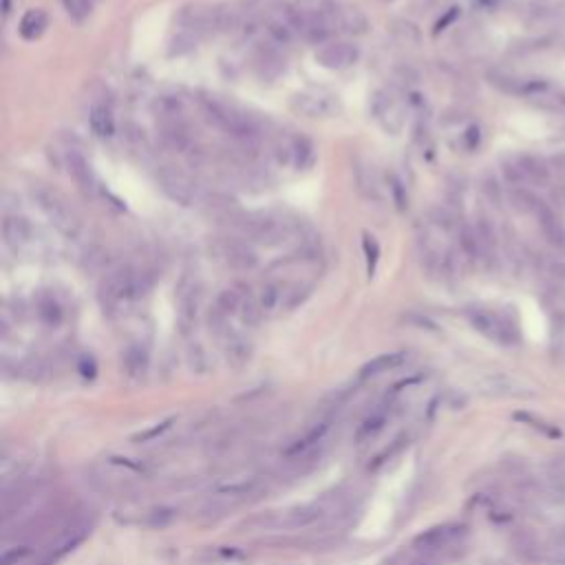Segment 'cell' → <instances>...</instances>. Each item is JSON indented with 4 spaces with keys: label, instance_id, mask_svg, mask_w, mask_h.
Wrapping results in <instances>:
<instances>
[{
    "label": "cell",
    "instance_id": "cell-1",
    "mask_svg": "<svg viewBox=\"0 0 565 565\" xmlns=\"http://www.w3.org/2000/svg\"><path fill=\"white\" fill-rule=\"evenodd\" d=\"M152 287V278L146 272H139L128 265H122L118 269L109 272L100 282V301L104 307L113 310L126 301H137L146 296Z\"/></svg>",
    "mask_w": 565,
    "mask_h": 565
},
{
    "label": "cell",
    "instance_id": "cell-2",
    "mask_svg": "<svg viewBox=\"0 0 565 565\" xmlns=\"http://www.w3.org/2000/svg\"><path fill=\"white\" fill-rule=\"evenodd\" d=\"M31 195H33V199L38 203V208L47 214V219L54 223V228L62 237H67V239H78L80 237V232H82L80 214L71 208V205L67 203V199H64L60 192L51 190L45 184H35L31 188Z\"/></svg>",
    "mask_w": 565,
    "mask_h": 565
},
{
    "label": "cell",
    "instance_id": "cell-3",
    "mask_svg": "<svg viewBox=\"0 0 565 565\" xmlns=\"http://www.w3.org/2000/svg\"><path fill=\"white\" fill-rule=\"evenodd\" d=\"M203 109H205V115H208V120L214 126H219L221 131L232 135L234 139L250 144V141L259 137V128H256V124L248 118V115L230 109L228 104H223V102L203 100Z\"/></svg>",
    "mask_w": 565,
    "mask_h": 565
},
{
    "label": "cell",
    "instance_id": "cell-4",
    "mask_svg": "<svg viewBox=\"0 0 565 565\" xmlns=\"http://www.w3.org/2000/svg\"><path fill=\"white\" fill-rule=\"evenodd\" d=\"M239 228L248 239L267 248L280 246L292 237V225L278 216H246Z\"/></svg>",
    "mask_w": 565,
    "mask_h": 565
},
{
    "label": "cell",
    "instance_id": "cell-5",
    "mask_svg": "<svg viewBox=\"0 0 565 565\" xmlns=\"http://www.w3.org/2000/svg\"><path fill=\"white\" fill-rule=\"evenodd\" d=\"M157 182L164 195L179 205H192L197 199V186L192 177L179 166H161L157 170Z\"/></svg>",
    "mask_w": 565,
    "mask_h": 565
},
{
    "label": "cell",
    "instance_id": "cell-6",
    "mask_svg": "<svg viewBox=\"0 0 565 565\" xmlns=\"http://www.w3.org/2000/svg\"><path fill=\"white\" fill-rule=\"evenodd\" d=\"M265 31L278 45H289L294 38L299 35L296 20H294V5L274 0V3L267 7V14H265Z\"/></svg>",
    "mask_w": 565,
    "mask_h": 565
},
{
    "label": "cell",
    "instance_id": "cell-7",
    "mask_svg": "<svg viewBox=\"0 0 565 565\" xmlns=\"http://www.w3.org/2000/svg\"><path fill=\"white\" fill-rule=\"evenodd\" d=\"M212 250L216 254V259H221L228 267L239 269V272H250V269L259 265V256H256V252L243 241L219 239L214 243Z\"/></svg>",
    "mask_w": 565,
    "mask_h": 565
},
{
    "label": "cell",
    "instance_id": "cell-8",
    "mask_svg": "<svg viewBox=\"0 0 565 565\" xmlns=\"http://www.w3.org/2000/svg\"><path fill=\"white\" fill-rule=\"evenodd\" d=\"M340 109L338 100L329 93L320 91H305L292 97V111L303 115V118H331Z\"/></svg>",
    "mask_w": 565,
    "mask_h": 565
},
{
    "label": "cell",
    "instance_id": "cell-9",
    "mask_svg": "<svg viewBox=\"0 0 565 565\" xmlns=\"http://www.w3.org/2000/svg\"><path fill=\"white\" fill-rule=\"evenodd\" d=\"M358 58H360V49L351 42H327L314 54L318 67L331 69V71L351 67V64L358 62Z\"/></svg>",
    "mask_w": 565,
    "mask_h": 565
},
{
    "label": "cell",
    "instance_id": "cell-10",
    "mask_svg": "<svg viewBox=\"0 0 565 565\" xmlns=\"http://www.w3.org/2000/svg\"><path fill=\"white\" fill-rule=\"evenodd\" d=\"M374 118L387 133L397 135L404 128V109L391 93H378L374 97Z\"/></svg>",
    "mask_w": 565,
    "mask_h": 565
},
{
    "label": "cell",
    "instance_id": "cell-11",
    "mask_svg": "<svg viewBox=\"0 0 565 565\" xmlns=\"http://www.w3.org/2000/svg\"><path fill=\"white\" fill-rule=\"evenodd\" d=\"M205 208V214L214 219L216 223H228V225H241L243 219H246V212L241 210V205L237 203V199L228 197V195H221V192H214L203 203Z\"/></svg>",
    "mask_w": 565,
    "mask_h": 565
},
{
    "label": "cell",
    "instance_id": "cell-12",
    "mask_svg": "<svg viewBox=\"0 0 565 565\" xmlns=\"http://www.w3.org/2000/svg\"><path fill=\"white\" fill-rule=\"evenodd\" d=\"M157 135L161 144L173 150V152H186L192 146V135L190 128L186 126V122L182 118L177 120H166V122H157Z\"/></svg>",
    "mask_w": 565,
    "mask_h": 565
},
{
    "label": "cell",
    "instance_id": "cell-13",
    "mask_svg": "<svg viewBox=\"0 0 565 565\" xmlns=\"http://www.w3.org/2000/svg\"><path fill=\"white\" fill-rule=\"evenodd\" d=\"M461 534H464V528L457 525V523L438 525V528H431L427 532H422L415 539V548L422 550V552H438V550H444L451 543H455Z\"/></svg>",
    "mask_w": 565,
    "mask_h": 565
},
{
    "label": "cell",
    "instance_id": "cell-14",
    "mask_svg": "<svg viewBox=\"0 0 565 565\" xmlns=\"http://www.w3.org/2000/svg\"><path fill=\"white\" fill-rule=\"evenodd\" d=\"M67 168H69V175L73 177V182L78 184V188L84 192V195H93L97 188V182H95L91 164L86 161V157L80 150L67 152Z\"/></svg>",
    "mask_w": 565,
    "mask_h": 565
},
{
    "label": "cell",
    "instance_id": "cell-15",
    "mask_svg": "<svg viewBox=\"0 0 565 565\" xmlns=\"http://www.w3.org/2000/svg\"><path fill=\"white\" fill-rule=\"evenodd\" d=\"M331 424H333V417H325V420L316 422L314 427L303 435V438H299L296 442H294V444L287 448V453H285V455L294 459V457H301V455H305V453L314 451V448L327 438V433L331 431Z\"/></svg>",
    "mask_w": 565,
    "mask_h": 565
},
{
    "label": "cell",
    "instance_id": "cell-16",
    "mask_svg": "<svg viewBox=\"0 0 565 565\" xmlns=\"http://www.w3.org/2000/svg\"><path fill=\"white\" fill-rule=\"evenodd\" d=\"M3 237H5V243L9 248L22 250L24 246H29V243L33 241V228H31L29 219L14 214V216H7L5 219Z\"/></svg>",
    "mask_w": 565,
    "mask_h": 565
},
{
    "label": "cell",
    "instance_id": "cell-17",
    "mask_svg": "<svg viewBox=\"0 0 565 565\" xmlns=\"http://www.w3.org/2000/svg\"><path fill=\"white\" fill-rule=\"evenodd\" d=\"M389 413H391V402L389 400L376 404L374 408H371V413L360 422V427H358L356 440L360 442V444L374 440L376 435L384 429V424H387V420H389Z\"/></svg>",
    "mask_w": 565,
    "mask_h": 565
},
{
    "label": "cell",
    "instance_id": "cell-18",
    "mask_svg": "<svg viewBox=\"0 0 565 565\" xmlns=\"http://www.w3.org/2000/svg\"><path fill=\"white\" fill-rule=\"evenodd\" d=\"M199 318V292L195 287H190L188 292L182 294L179 299V329L182 333H190L197 325Z\"/></svg>",
    "mask_w": 565,
    "mask_h": 565
},
{
    "label": "cell",
    "instance_id": "cell-19",
    "mask_svg": "<svg viewBox=\"0 0 565 565\" xmlns=\"http://www.w3.org/2000/svg\"><path fill=\"white\" fill-rule=\"evenodd\" d=\"M470 323H472V327L477 329V331L486 333L488 338H495V340L506 342L508 336H510V329L495 314H491V312H470Z\"/></svg>",
    "mask_w": 565,
    "mask_h": 565
},
{
    "label": "cell",
    "instance_id": "cell-20",
    "mask_svg": "<svg viewBox=\"0 0 565 565\" xmlns=\"http://www.w3.org/2000/svg\"><path fill=\"white\" fill-rule=\"evenodd\" d=\"M338 27L351 35H363L369 31V18L365 16V11L356 5H342L340 3V18H338Z\"/></svg>",
    "mask_w": 565,
    "mask_h": 565
},
{
    "label": "cell",
    "instance_id": "cell-21",
    "mask_svg": "<svg viewBox=\"0 0 565 565\" xmlns=\"http://www.w3.org/2000/svg\"><path fill=\"white\" fill-rule=\"evenodd\" d=\"M519 170L523 177V184H534V186H546L550 182V168L543 159L539 157H519Z\"/></svg>",
    "mask_w": 565,
    "mask_h": 565
},
{
    "label": "cell",
    "instance_id": "cell-22",
    "mask_svg": "<svg viewBox=\"0 0 565 565\" xmlns=\"http://www.w3.org/2000/svg\"><path fill=\"white\" fill-rule=\"evenodd\" d=\"M406 360V356L395 351V353H382L374 360H369L363 369H360V380H369V378H376L380 374H387V371L400 367L402 363Z\"/></svg>",
    "mask_w": 565,
    "mask_h": 565
},
{
    "label": "cell",
    "instance_id": "cell-23",
    "mask_svg": "<svg viewBox=\"0 0 565 565\" xmlns=\"http://www.w3.org/2000/svg\"><path fill=\"white\" fill-rule=\"evenodd\" d=\"M49 27V16L42 9H29L20 20V35L24 40H38Z\"/></svg>",
    "mask_w": 565,
    "mask_h": 565
},
{
    "label": "cell",
    "instance_id": "cell-24",
    "mask_svg": "<svg viewBox=\"0 0 565 565\" xmlns=\"http://www.w3.org/2000/svg\"><path fill=\"white\" fill-rule=\"evenodd\" d=\"M285 289H282L280 282L269 280L263 285L261 294H259V305L263 310V316H272L276 310H280V305L285 303Z\"/></svg>",
    "mask_w": 565,
    "mask_h": 565
},
{
    "label": "cell",
    "instance_id": "cell-25",
    "mask_svg": "<svg viewBox=\"0 0 565 565\" xmlns=\"http://www.w3.org/2000/svg\"><path fill=\"white\" fill-rule=\"evenodd\" d=\"M152 113H155L157 122L177 120L184 113V102L179 95H159L152 102Z\"/></svg>",
    "mask_w": 565,
    "mask_h": 565
},
{
    "label": "cell",
    "instance_id": "cell-26",
    "mask_svg": "<svg viewBox=\"0 0 565 565\" xmlns=\"http://www.w3.org/2000/svg\"><path fill=\"white\" fill-rule=\"evenodd\" d=\"M88 126H91V133L97 137H111L115 133V122L113 115L106 106L95 104L88 113Z\"/></svg>",
    "mask_w": 565,
    "mask_h": 565
},
{
    "label": "cell",
    "instance_id": "cell-27",
    "mask_svg": "<svg viewBox=\"0 0 565 565\" xmlns=\"http://www.w3.org/2000/svg\"><path fill=\"white\" fill-rule=\"evenodd\" d=\"M256 69L263 80H274L280 75V71L285 69L282 60L274 54V51H261L259 60H256Z\"/></svg>",
    "mask_w": 565,
    "mask_h": 565
},
{
    "label": "cell",
    "instance_id": "cell-28",
    "mask_svg": "<svg viewBox=\"0 0 565 565\" xmlns=\"http://www.w3.org/2000/svg\"><path fill=\"white\" fill-rule=\"evenodd\" d=\"M536 216H539V223H541V228H543V232L548 234V239L552 243H561L563 241V230H561V225L557 221V216L552 214V210L546 208L543 203H539Z\"/></svg>",
    "mask_w": 565,
    "mask_h": 565
},
{
    "label": "cell",
    "instance_id": "cell-29",
    "mask_svg": "<svg viewBox=\"0 0 565 565\" xmlns=\"http://www.w3.org/2000/svg\"><path fill=\"white\" fill-rule=\"evenodd\" d=\"M459 246H461V252H464L468 259H479V256H482V243H479V237H477V230L470 228V225L461 228Z\"/></svg>",
    "mask_w": 565,
    "mask_h": 565
},
{
    "label": "cell",
    "instance_id": "cell-30",
    "mask_svg": "<svg viewBox=\"0 0 565 565\" xmlns=\"http://www.w3.org/2000/svg\"><path fill=\"white\" fill-rule=\"evenodd\" d=\"M243 294L237 289V287H225L221 294H219V299H216V305L214 307H219V310L230 316V314H239L241 310V303H243Z\"/></svg>",
    "mask_w": 565,
    "mask_h": 565
},
{
    "label": "cell",
    "instance_id": "cell-31",
    "mask_svg": "<svg viewBox=\"0 0 565 565\" xmlns=\"http://www.w3.org/2000/svg\"><path fill=\"white\" fill-rule=\"evenodd\" d=\"M314 161V144L307 137H294V166L307 168Z\"/></svg>",
    "mask_w": 565,
    "mask_h": 565
},
{
    "label": "cell",
    "instance_id": "cell-32",
    "mask_svg": "<svg viewBox=\"0 0 565 565\" xmlns=\"http://www.w3.org/2000/svg\"><path fill=\"white\" fill-rule=\"evenodd\" d=\"M146 365H148V358L144 349H139V347H131V349L124 353V367L131 376H141L146 371Z\"/></svg>",
    "mask_w": 565,
    "mask_h": 565
},
{
    "label": "cell",
    "instance_id": "cell-33",
    "mask_svg": "<svg viewBox=\"0 0 565 565\" xmlns=\"http://www.w3.org/2000/svg\"><path fill=\"white\" fill-rule=\"evenodd\" d=\"M239 316H241V320L248 327L259 323V320L263 318V310H261V305H259V299H254V296H250V294H248V296L243 299V303H241Z\"/></svg>",
    "mask_w": 565,
    "mask_h": 565
},
{
    "label": "cell",
    "instance_id": "cell-34",
    "mask_svg": "<svg viewBox=\"0 0 565 565\" xmlns=\"http://www.w3.org/2000/svg\"><path fill=\"white\" fill-rule=\"evenodd\" d=\"M228 358L232 363L241 365V363H246L248 358H250V342H246L243 338L239 336H232L228 340Z\"/></svg>",
    "mask_w": 565,
    "mask_h": 565
},
{
    "label": "cell",
    "instance_id": "cell-35",
    "mask_svg": "<svg viewBox=\"0 0 565 565\" xmlns=\"http://www.w3.org/2000/svg\"><path fill=\"white\" fill-rule=\"evenodd\" d=\"M62 5H64V9H67V14H69L73 20L82 22L88 14H91L93 0H62Z\"/></svg>",
    "mask_w": 565,
    "mask_h": 565
},
{
    "label": "cell",
    "instance_id": "cell-36",
    "mask_svg": "<svg viewBox=\"0 0 565 565\" xmlns=\"http://www.w3.org/2000/svg\"><path fill=\"white\" fill-rule=\"evenodd\" d=\"M363 248H365V254H367V269H369V276H374L376 272V265H378V259H380V246L378 241L371 237V234H365L363 239Z\"/></svg>",
    "mask_w": 565,
    "mask_h": 565
},
{
    "label": "cell",
    "instance_id": "cell-37",
    "mask_svg": "<svg viewBox=\"0 0 565 565\" xmlns=\"http://www.w3.org/2000/svg\"><path fill=\"white\" fill-rule=\"evenodd\" d=\"M40 318L45 320L47 325H51V327L60 325V320H62V310H60V305H58L54 299L42 301V303H40Z\"/></svg>",
    "mask_w": 565,
    "mask_h": 565
},
{
    "label": "cell",
    "instance_id": "cell-38",
    "mask_svg": "<svg viewBox=\"0 0 565 565\" xmlns=\"http://www.w3.org/2000/svg\"><path fill=\"white\" fill-rule=\"evenodd\" d=\"M510 199H512V203H515L517 208L523 210V212H536L539 203H541V201H536V199L530 195V192H525V190H512Z\"/></svg>",
    "mask_w": 565,
    "mask_h": 565
},
{
    "label": "cell",
    "instance_id": "cell-39",
    "mask_svg": "<svg viewBox=\"0 0 565 565\" xmlns=\"http://www.w3.org/2000/svg\"><path fill=\"white\" fill-rule=\"evenodd\" d=\"M515 417H517L519 422H525V424H530L532 429L541 431L543 435H548V438H559V429L550 427V424H546L543 420H539V417H534V415H530V413H517Z\"/></svg>",
    "mask_w": 565,
    "mask_h": 565
},
{
    "label": "cell",
    "instance_id": "cell-40",
    "mask_svg": "<svg viewBox=\"0 0 565 565\" xmlns=\"http://www.w3.org/2000/svg\"><path fill=\"white\" fill-rule=\"evenodd\" d=\"M192 49H195V38H192L190 33H182L173 40L170 54L173 56H182V54H188V51H192Z\"/></svg>",
    "mask_w": 565,
    "mask_h": 565
},
{
    "label": "cell",
    "instance_id": "cell-41",
    "mask_svg": "<svg viewBox=\"0 0 565 565\" xmlns=\"http://www.w3.org/2000/svg\"><path fill=\"white\" fill-rule=\"evenodd\" d=\"M391 192H393V197H395L397 208L404 210L406 205H408V199H406V190H404V186L400 184V179H395V177H393V182H391Z\"/></svg>",
    "mask_w": 565,
    "mask_h": 565
},
{
    "label": "cell",
    "instance_id": "cell-42",
    "mask_svg": "<svg viewBox=\"0 0 565 565\" xmlns=\"http://www.w3.org/2000/svg\"><path fill=\"white\" fill-rule=\"evenodd\" d=\"M457 16H459V9H457V7H453V9L448 11V14H446V16H444V18H442V20H440L438 24H435V33L444 31V29L448 27V24H451V22H453V20H455Z\"/></svg>",
    "mask_w": 565,
    "mask_h": 565
},
{
    "label": "cell",
    "instance_id": "cell-43",
    "mask_svg": "<svg viewBox=\"0 0 565 565\" xmlns=\"http://www.w3.org/2000/svg\"><path fill=\"white\" fill-rule=\"evenodd\" d=\"M80 371H82V376L93 378V376H95V363H93V358H82Z\"/></svg>",
    "mask_w": 565,
    "mask_h": 565
},
{
    "label": "cell",
    "instance_id": "cell-44",
    "mask_svg": "<svg viewBox=\"0 0 565 565\" xmlns=\"http://www.w3.org/2000/svg\"><path fill=\"white\" fill-rule=\"evenodd\" d=\"M170 427V422H164L161 427H155V429H150V431H146L144 435H139V440H152V438H157L159 433H164L166 429Z\"/></svg>",
    "mask_w": 565,
    "mask_h": 565
},
{
    "label": "cell",
    "instance_id": "cell-45",
    "mask_svg": "<svg viewBox=\"0 0 565 565\" xmlns=\"http://www.w3.org/2000/svg\"><path fill=\"white\" fill-rule=\"evenodd\" d=\"M466 141H468V148H475V146H477V144H479V128H475V126H472L470 131H468V135H466Z\"/></svg>",
    "mask_w": 565,
    "mask_h": 565
},
{
    "label": "cell",
    "instance_id": "cell-46",
    "mask_svg": "<svg viewBox=\"0 0 565 565\" xmlns=\"http://www.w3.org/2000/svg\"><path fill=\"white\" fill-rule=\"evenodd\" d=\"M555 164H557V166H561V168H565V155L555 157Z\"/></svg>",
    "mask_w": 565,
    "mask_h": 565
},
{
    "label": "cell",
    "instance_id": "cell-47",
    "mask_svg": "<svg viewBox=\"0 0 565 565\" xmlns=\"http://www.w3.org/2000/svg\"><path fill=\"white\" fill-rule=\"evenodd\" d=\"M557 102H559V104H561V106H565V93H561V95L557 97Z\"/></svg>",
    "mask_w": 565,
    "mask_h": 565
},
{
    "label": "cell",
    "instance_id": "cell-48",
    "mask_svg": "<svg viewBox=\"0 0 565 565\" xmlns=\"http://www.w3.org/2000/svg\"><path fill=\"white\" fill-rule=\"evenodd\" d=\"M11 11V0H5V14H9Z\"/></svg>",
    "mask_w": 565,
    "mask_h": 565
},
{
    "label": "cell",
    "instance_id": "cell-49",
    "mask_svg": "<svg viewBox=\"0 0 565 565\" xmlns=\"http://www.w3.org/2000/svg\"><path fill=\"white\" fill-rule=\"evenodd\" d=\"M411 565H427V563H411Z\"/></svg>",
    "mask_w": 565,
    "mask_h": 565
}]
</instances>
